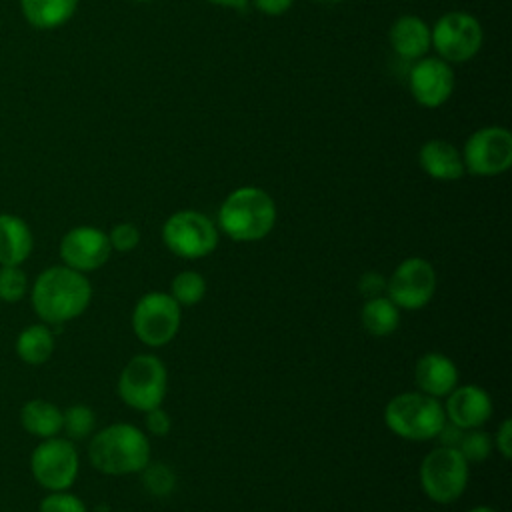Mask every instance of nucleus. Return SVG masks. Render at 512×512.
I'll return each instance as SVG.
<instances>
[{
    "instance_id": "obj_1",
    "label": "nucleus",
    "mask_w": 512,
    "mask_h": 512,
    "mask_svg": "<svg viewBox=\"0 0 512 512\" xmlns=\"http://www.w3.org/2000/svg\"><path fill=\"white\" fill-rule=\"evenodd\" d=\"M92 298L86 276L68 266L44 270L32 286V306L48 324H62L80 316Z\"/></svg>"
},
{
    "instance_id": "obj_2",
    "label": "nucleus",
    "mask_w": 512,
    "mask_h": 512,
    "mask_svg": "<svg viewBox=\"0 0 512 512\" xmlns=\"http://www.w3.org/2000/svg\"><path fill=\"white\" fill-rule=\"evenodd\" d=\"M92 466L108 476L140 472L150 462V442L146 434L126 422L102 428L88 444Z\"/></svg>"
},
{
    "instance_id": "obj_3",
    "label": "nucleus",
    "mask_w": 512,
    "mask_h": 512,
    "mask_svg": "<svg viewBox=\"0 0 512 512\" xmlns=\"http://www.w3.org/2000/svg\"><path fill=\"white\" fill-rule=\"evenodd\" d=\"M276 204L272 196L256 186L236 188L218 210L220 230L236 242H256L272 232Z\"/></svg>"
},
{
    "instance_id": "obj_4",
    "label": "nucleus",
    "mask_w": 512,
    "mask_h": 512,
    "mask_svg": "<svg viewBox=\"0 0 512 512\" xmlns=\"http://www.w3.org/2000/svg\"><path fill=\"white\" fill-rule=\"evenodd\" d=\"M386 426L404 440H432L446 422L444 406L424 392H402L384 408Z\"/></svg>"
},
{
    "instance_id": "obj_5",
    "label": "nucleus",
    "mask_w": 512,
    "mask_h": 512,
    "mask_svg": "<svg viewBox=\"0 0 512 512\" xmlns=\"http://www.w3.org/2000/svg\"><path fill=\"white\" fill-rule=\"evenodd\" d=\"M168 374L162 360L154 354H136L118 376V394L134 410L148 412L162 406Z\"/></svg>"
},
{
    "instance_id": "obj_6",
    "label": "nucleus",
    "mask_w": 512,
    "mask_h": 512,
    "mask_svg": "<svg viewBox=\"0 0 512 512\" xmlns=\"http://www.w3.org/2000/svg\"><path fill=\"white\" fill-rule=\"evenodd\" d=\"M420 484L430 500L450 504L466 490L468 462L458 448L438 446L430 450L420 464Z\"/></svg>"
},
{
    "instance_id": "obj_7",
    "label": "nucleus",
    "mask_w": 512,
    "mask_h": 512,
    "mask_svg": "<svg viewBox=\"0 0 512 512\" xmlns=\"http://www.w3.org/2000/svg\"><path fill=\"white\" fill-rule=\"evenodd\" d=\"M166 248L186 260L204 258L218 246V228L198 210H178L162 226Z\"/></svg>"
},
{
    "instance_id": "obj_8",
    "label": "nucleus",
    "mask_w": 512,
    "mask_h": 512,
    "mask_svg": "<svg viewBox=\"0 0 512 512\" xmlns=\"http://www.w3.org/2000/svg\"><path fill=\"white\" fill-rule=\"evenodd\" d=\"M132 328L146 346H164L178 334L180 304L166 292H148L134 306Z\"/></svg>"
},
{
    "instance_id": "obj_9",
    "label": "nucleus",
    "mask_w": 512,
    "mask_h": 512,
    "mask_svg": "<svg viewBox=\"0 0 512 512\" xmlns=\"http://www.w3.org/2000/svg\"><path fill=\"white\" fill-rule=\"evenodd\" d=\"M432 46L446 62H466L482 46L484 32L480 22L468 12H448L440 16L430 30Z\"/></svg>"
},
{
    "instance_id": "obj_10",
    "label": "nucleus",
    "mask_w": 512,
    "mask_h": 512,
    "mask_svg": "<svg viewBox=\"0 0 512 512\" xmlns=\"http://www.w3.org/2000/svg\"><path fill=\"white\" fill-rule=\"evenodd\" d=\"M436 292L434 266L418 256L402 260L386 280V296L404 310L424 308Z\"/></svg>"
},
{
    "instance_id": "obj_11",
    "label": "nucleus",
    "mask_w": 512,
    "mask_h": 512,
    "mask_svg": "<svg viewBox=\"0 0 512 512\" xmlns=\"http://www.w3.org/2000/svg\"><path fill=\"white\" fill-rule=\"evenodd\" d=\"M464 168L476 176H496L512 164V134L502 126L476 130L464 144Z\"/></svg>"
},
{
    "instance_id": "obj_12",
    "label": "nucleus",
    "mask_w": 512,
    "mask_h": 512,
    "mask_svg": "<svg viewBox=\"0 0 512 512\" xmlns=\"http://www.w3.org/2000/svg\"><path fill=\"white\" fill-rule=\"evenodd\" d=\"M30 468L40 486L52 492L66 490L78 474V452L70 440L52 436L34 448Z\"/></svg>"
},
{
    "instance_id": "obj_13",
    "label": "nucleus",
    "mask_w": 512,
    "mask_h": 512,
    "mask_svg": "<svg viewBox=\"0 0 512 512\" xmlns=\"http://www.w3.org/2000/svg\"><path fill=\"white\" fill-rule=\"evenodd\" d=\"M110 240L100 228L76 226L68 230L60 242V256L64 264L78 272L100 268L110 256Z\"/></svg>"
},
{
    "instance_id": "obj_14",
    "label": "nucleus",
    "mask_w": 512,
    "mask_h": 512,
    "mask_svg": "<svg viewBox=\"0 0 512 512\" xmlns=\"http://www.w3.org/2000/svg\"><path fill=\"white\" fill-rule=\"evenodd\" d=\"M408 86L418 104L438 108L452 96L454 70L442 58H422L412 66Z\"/></svg>"
},
{
    "instance_id": "obj_15",
    "label": "nucleus",
    "mask_w": 512,
    "mask_h": 512,
    "mask_svg": "<svg viewBox=\"0 0 512 512\" xmlns=\"http://www.w3.org/2000/svg\"><path fill=\"white\" fill-rule=\"evenodd\" d=\"M446 398V420L462 430L480 428L492 416V400L488 392L476 384L456 386Z\"/></svg>"
},
{
    "instance_id": "obj_16",
    "label": "nucleus",
    "mask_w": 512,
    "mask_h": 512,
    "mask_svg": "<svg viewBox=\"0 0 512 512\" xmlns=\"http://www.w3.org/2000/svg\"><path fill=\"white\" fill-rule=\"evenodd\" d=\"M414 380L420 392L432 398H442L456 388L458 368L448 356L440 352H428L416 362Z\"/></svg>"
},
{
    "instance_id": "obj_17",
    "label": "nucleus",
    "mask_w": 512,
    "mask_h": 512,
    "mask_svg": "<svg viewBox=\"0 0 512 512\" xmlns=\"http://www.w3.org/2000/svg\"><path fill=\"white\" fill-rule=\"evenodd\" d=\"M418 160L422 170L434 180L450 182V180L462 178L466 172L464 160L458 148L440 138L424 142L418 152Z\"/></svg>"
},
{
    "instance_id": "obj_18",
    "label": "nucleus",
    "mask_w": 512,
    "mask_h": 512,
    "mask_svg": "<svg viewBox=\"0 0 512 512\" xmlns=\"http://www.w3.org/2000/svg\"><path fill=\"white\" fill-rule=\"evenodd\" d=\"M390 44L400 58L418 60L432 46L430 28L418 16H412V14L400 16L390 26Z\"/></svg>"
},
{
    "instance_id": "obj_19",
    "label": "nucleus",
    "mask_w": 512,
    "mask_h": 512,
    "mask_svg": "<svg viewBox=\"0 0 512 512\" xmlns=\"http://www.w3.org/2000/svg\"><path fill=\"white\" fill-rule=\"evenodd\" d=\"M32 252V232L14 214H0V264L18 266Z\"/></svg>"
},
{
    "instance_id": "obj_20",
    "label": "nucleus",
    "mask_w": 512,
    "mask_h": 512,
    "mask_svg": "<svg viewBox=\"0 0 512 512\" xmlns=\"http://www.w3.org/2000/svg\"><path fill=\"white\" fill-rule=\"evenodd\" d=\"M78 0H20L26 22L38 30H52L66 24L76 12Z\"/></svg>"
},
{
    "instance_id": "obj_21",
    "label": "nucleus",
    "mask_w": 512,
    "mask_h": 512,
    "mask_svg": "<svg viewBox=\"0 0 512 512\" xmlns=\"http://www.w3.org/2000/svg\"><path fill=\"white\" fill-rule=\"evenodd\" d=\"M400 308L388 298V296H374L366 298L360 320L368 334L372 336H388L392 334L400 324Z\"/></svg>"
},
{
    "instance_id": "obj_22",
    "label": "nucleus",
    "mask_w": 512,
    "mask_h": 512,
    "mask_svg": "<svg viewBox=\"0 0 512 512\" xmlns=\"http://www.w3.org/2000/svg\"><path fill=\"white\" fill-rule=\"evenodd\" d=\"M24 430L40 438H52L62 430V412L46 400H30L20 412Z\"/></svg>"
},
{
    "instance_id": "obj_23",
    "label": "nucleus",
    "mask_w": 512,
    "mask_h": 512,
    "mask_svg": "<svg viewBox=\"0 0 512 512\" xmlns=\"http://www.w3.org/2000/svg\"><path fill=\"white\" fill-rule=\"evenodd\" d=\"M54 350V336L46 326L34 324L20 332L16 352L26 364H44Z\"/></svg>"
},
{
    "instance_id": "obj_24",
    "label": "nucleus",
    "mask_w": 512,
    "mask_h": 512,
    "mask_svg": "<svg viewBox=\"0 0 512 512\" xmlns=\"http://www.w3.org/2000/svg\"><path fill=\"white\" fill-rule=\"evenodd\" d=\"M206 294V280L196 270H184L172 278L170 284V296L180 306H194L198 304Z\"/></svg>"
},
{
    "instance_id": "obj_25",
    "label": "nucleus",
    "mask_w": 512,
    "mask_h": 512,
    "mask_svg": "<svg viewBox=\"0 0 512 512\" xmlns=\"http://www.w3.org/2000/svg\"><path fill=\"white\" fill-rule=\"evenodd\" d=\"M142 486L154 496H168L176 486V474L168 464H146L142 470Z\"/></svg>"
},
{
    "instance_id": "obj_26",
    "label": "nucleus",
    "mask_w": 512,
    "mask_h": 512,
    "mask_svg": "<svg viewBox=\"0 0 512 512\" xmlns=\"http://www.w3.org/2000/svg\"><path fill=\"white\" fill-rule=\"evenodd\" d=\"M94 422H96L94 412L84 404H74L66 412H62V428L72 440L86 438L92 432Z\"/></svg>"
},
{
    "instance_id": "obj_27",
    "label": "nucleus",
    "mask_w": 512,
    "mask_h": 512,
    "mask_svg": "<svg viewBox=\"0 0 512 512\" xmlns=\"http://www.w3.org/2000/svg\"><path fill=\"white\" fill-rule=\"evenodd\" d=\"M456 448L468 464L470 462H484L492 452V438L486 432H482L480 428L464 430Z\"/></svg>"
},
{
    "instance_id": "obj_28",
    "label": "nucleus",
    "mask_w": 512,
    "mask_h": 512,
    "mask_svg": "<svg viewBox=\"0 0 512 512\" xmlns=\"http://www.w3.org/2000/svg\"><path fill=\"white\" fill-rule=\"evenodd\" d=\"M26 292V274L18 266L0 268V298L4 302H18Z\"/></svg>"
},
{
    "instance_id": "obj_29",
    "label": "nucleus",
    "mask_w": 512,
    "mask_h": 512,
    "mask_svg": "<svg viewBox=\"0 0 512 512\" xmlns=\"http://www.w3.org/2000/svg\"><path fill=\"white\" fill-rule=\"evenodd\" d=\"M40 512H86V506L78 496L58 490L42 500Z\"/></svg>"
},
{
    "instance_id": "obj_30",
    "label": "nucleus",
    "mask_w": 512,
    "mask_h": 512,
    "mask_svg": "<svg viewBox=\"0 0 512 512\" xmlns=\"http://www.w3.org/2000/svg\"><path fill=\"white\" fill-rule=\"evenodd\" d=\"M108 240H110V246L118 252H130L138 246L140 242V230L130 224V222H120L116 224L110 234H108Z\"/></svg>"
},
{
    "instance_id": "obj_31",
    "label": "nucleus",
    "mask_w": 512,
    "mask_h": 512,
    "mask_svg": "<svg viewBox=\"0 0 512 512\" xmlns=\"http://www.w3.org/2000/svg\"><path fill=\"white\" fill-rule=\"evenodd\" d=\"M146 414V430L154 436H166L170 432V416L166 410H162L160 406L144 412Z\"/></svg>"
},
{
    "instance_id": "obj_32",
    "label": "nucleus",
    "mask_w": 512,
    "mask_h": 512,
    "mask_svg": "<svg viewBox=\"0 0 512 512\" xmlns=\"http://www.w3.org/2000/svg\"><path fill=\"white\" fill-rule=\"evenodd\" d=\"M358 290L364 298H374V296H382L386 292V278L378 272H366L360 276L358 282Z\"/></svg>"
},
{
    "instance_id": "obj_33",
    "label": "nucleus",
    "mask_w": 512,
    "mask_h": 512,
    "mask_svg": "<svg viewBox=\"0 0 512 512\" xmlns=\"http://www.w3.org/2000/svg\"><path fill=\"white\" fill-rule=\"evenodd\" d=\"M494 440H496V450L500 452V456L504 460H510V456H512V420L510 418L502 420L500 428L496 430Z\"/></svg>"
},
{
    "instance_id": "obj_34",
    "label": "nucleus",
    "mask_w": 512,
    "mask_h": 512,
    "mask_svg": "<svg viewBox=\"0 0 512 512\" xmlns=\"http://www.w3.org/2000/svg\"><path fill=\"white\" fill-rule=\"evenodd\" d=\"M462 434H464V430L462 428H458L456 424H452V422H444V426L440 428V432H438V440H440V446H450V448H456L458 446V442H460V438H462Z\"/></svg>"
},
{
    "instance_id": "obj_35",
    "label": "nucleus",
    "mask_w": 512,
    "mask_h": 512,
    "mask_svg": "<svg viewBox=\"0 0 512 512\" xmlns=\"http://www.w3.org/2000/svg\"><path fill=\"white\" fill-rule=\"evenodd\" d=\"M252 2L262 14H268V16H280L294 4V0H252Z\"/></svg>"
},
{
    "instance_id": "obj_36",
    "label": "nucleus",
    "mask_w": 512,
    "mask_h": 512,
    "mask_svg": "<svg viewBox=\"0 0 512 512\" xmlns=\"http://www.w3.org/2000/svg\"><path fill=\"white\" fill-rule=\"evenodd\" d=\"M210 4H216V6H224V8H236V10H240V8H244L250 0H208Z\"/></svg>"
},
{
    "instance_id": "obj_37",
    "label": "nucleus",
    "mask_w": 512,
    "mask_h": 512,
    "mask_svg": "<svg viewBox=\"0 0 512 512\" xmlns=\"http://www.w3.org/2000/svg\"><path fill=\"white\" fill-rule=\"evenodd\" d=\"M468 512H496V510L490 508V506H476V508H472V510H468Z\"/></svg>"
},
{
    "instance_id": "obj_38",
    "label": "nucleus",
    "mask_w": 512,
    "mask_h": 512,
    "mask_svg": "<svg viewBox=\"0 0 512 512\" xmlns=\"http://www.w3.org/2000/svg\"><path fill=\"white\" fill-rule=\"evenodd\" d=\"M318 2H326V4H332V2H340V0H318Z\"/></svg>"
},
{
    "instance_id": "obj_39",
    "label": "nucleus",
    "mask_w": 512,
    "mask_h": 512,
    "mask_svg": "<svg viewBox=\"0 0 512 512\" xmlns=\"http://www.w3.org/2000/svg\"><path fill=\"white\" fill-rule=\"evenodd\" d=\"M134 2H150V0H134Z\"/></svg>"
}]
</instances>
